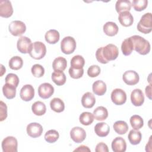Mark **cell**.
I'll list each match as a JSON object with an SVG mask.
<instances>
[{"label":"cell","instance_id":"d6a6232c","mask_svg":"<svg viewBox=\"0 0 152 152\" xmlns=\"http://www.w3.org/2000/svg\"><path fill=\"white\" fill-rule=\"evenodd\" d=\"M121 50L122 53L125 56H128L131 54L134 50V46L132 42L130 37L125 39L122 43Z\"/></svg>","mask_w":152,"mask_h":152},{"label":"cell","instance_id":"d4e9b609","mask_svg":"<svg viewBox=\"0 0 152 152\" xmlns=\"http://www.w3.org/2000/svg\"><path fill=\"white\" fill-rule=\"evenodd\" d=\"M93 114L97 121H104L108 116V111L103 106H98L94 110Z\"/></svg>","mask_w":152,"mask_h":152},{"label":"cell","instance_id":"5b68a950","mask_svg":"<svg viewBox=\"0 0 152 152\" xmlns=\"http://www.w3.org/2000/svg\"><path fill=\"white\" fill-rule=\"evenodd\" d=\"M76 48V42L71 36L65 37L61 42V49L65 54H71Z\"/></svg>","mask_w":152,"mask_h":152},{"label":"cell","instance_id":"5bb4252c","mask_svg":"<svg viewBox=\"0 0 152 152\" xmlns=\"http://www.w3.org/2000/svg\"><path fill=\"white\" fill-rule=\"evenodd\" d=\"M13 14L11 2L8 0L0 1V15L2 17L8 18Z\"/></svg>","mask_w":152,"mask_h":152},{"label":"cell","instance_id":"ffe728a7","mask_svg":"<svg viewBox=\"0 0 152 152\" xmlns=\"http://www.w3.org/2000/svg\"><path fill=\"white\" fill-rule=\"evenodd\" d=\"M95 133L100 137H106L110 131L109 125L105 122L97 123L94 126Z\"/></svg>","mask_w":152,"mask_h":152},{"label":"cell","instance_id":"7a4b0ae2","mask_svg":"<svg viewBox=\"0 0 152 152\" xmlns=\"http://www.w3.org/2000/svg\"><path fill=\"white\" fill-rule=\"evenodd\" d=\"M101 53L104 61L108 63L110 61L116 59L119 55L117 46L113 44L109 43L104 47H101Z\"/></svg>","mask_w":152,"mask_h":152},{"label":"cell","instance_id":"ab89813d","mask_svg":"<svg viewBox=\"0 0 152 152\" xmlns=\"http://www.w3.org/2000/svg\"><path fill=\"white\" fill-rule=\"evenodd\" d=\"M31 71L33 76L35 77H42L45 74L44 68L40 64H34L31 69Z\"/></svg>","mask_w":152,"mask_h":152},{"label":"cell","instance_id":"7dc6e473","mask_svg":"<svg viewBox=\"0 0 152 152\" xmlns=\"http://www.w3.org/2000/svg\"><path fill=\"white\" fill-rule=\"evenodd\" d=\"M74 151H90V149L88 147L82 145L79 146L77 148L75 149Z\"/></svg>","mask_w":152,"mask_h":152},{"label":"cell","instance_id":"ac0fdd59","mask_svg":"<svg viewBox=\"0 0 152 152\" xmlns=\"http://www.w3.org/2000/svg\"><path fill=\"white\" fill-rule=\"evenodd\" d=\"M118 20L121 24L124 27L131 26L134 22V18L129 11H124L120 12Z\"/></svg>","mask_w":152,"mask_h":152},{"label":"cell","instance_id":"e0dca14e","mask_svg":"<svg viewBox=\"0 0 152 152\" xmlns=\"http://www.w3.org/2000/svg\"><path fill=\"white\" fill-rule=\"evenodd\" d=\"M112 150L114 152H124L126 149L125 140L121 137H116L111 144Z\"/></svg>","mask_w":152,"mask_h":152},{"label":"cell","instance_id":"7c38bea8","mask_svg":"<svg viewBox=\"0 0 152 152\" xmlns=\"http://www.w3.org/2000/svg\"><path fill=\"white\" fill-rule=\"evenodd\" d=\"M54 93L53 87L48 83H45L39 86L38 87L39 96L44 99H46L51 97Z\"/></svg>","mask_w":152,"mask_h":152},{"label":"cell","instance_id":"6da1fadb","mask_svg":"<svg viewBox=\"0 0 152 152\" xmlns=\"http://www.w3.org/2000/svg\"><path fill=\"white\" fill-rule=\"evenodd\" d=\"M134 46V49L140 55H145L150 51V44L148 40L138 35L130 37Z\"/></svg>","mask_w":152,"mask_h":152},{"label":"cell","instance_id":"8992f818","mask_svg":"<svg viewBox=\"0 0 152 152\" xmlns=\"http://www.w3.org/2000/svg\"><path fill=\"white\" fill-rule=\"evenodd\" d=\"M8 29L12 35L14 36H19L25 33L26 26L23 21L15 20L10 23L8 26Z\"/></svg>","mask_w":152,"mask_h":152},{"label":"cell","instance_id":"f546056e","mask_svg":"<svg viewBox=\"0 0 152 152\" xmlns=\"http://www.w3.org/2000/svg\"><path fill=\"white\" fill-rule=\"evenodd\" d=\"M128 138L130 143L132 145L138 144L141 141L142 135L140 131L131 129L128 135Z\"/></svg>","mask_w":152,"mask_h":152},{"label":"cell","instance_id":"f1b7e54d","mask_svg":"<svg viewBox=\"0 0 152 152\" xmlns=\"http://www.w3.org/2000/svg\"><path fill=\"white\" fill-rule=\"evenodd\" d=\"M50 108L57 113H60L64 111L65 109V104L64 102L59 98L55 97L51 100L50 102Z\"/></svg>","mask_w":152,"mask_h":152},{"label":"cell","instance_id":"b9f144b4","mask_svg":"<svg viewBox=\"0 0 152 152\" xmlns=\"http://www.w3.org/2000/svg\"><path fill=\"white\" fill-rule=\"evenodd\" d=\"M69 74L71 78L74 79H78L83 75L84 69L83 68L81 69H75L72 67H70L69 69Z\"/></svg>","mask_w":152,"mask_h":152},{"label":"cell","instance_id":"e575fe53","mask_svg":"<svg viewBox=\"0 0 152 152\" xmlns=\"http://www.w3.org/2000/svg\"><path fill=\"white\" fill-rule=\"evenodd\" d=\"M129 122L132 128L135 130L141 129L144 125V121L142 118L138 115H132L130 118Z\"/></svg>","mask_w":152,"mask_h":152},{"label":"cell","instance_id":"ba28073f","mask_svg":"<svg viewBox=\"0 0 152 152\" xmlns=\"http://www.w3.org/2000/svg\"><path fill=\"white\" fill-rule=\"evenodd\" d=\"M32 46L31 40L26 36H21L17 40V49L22 53H29L32 49Z\"/></svg>","mask_w":152,"mask_h":152},{"label":"cell","instance_id":"52a82bcc","mask_svg":"<svg viewBox=\"0 0 152 152\" xmlns=\"http://www.w3.org/2000/svg\"><path fill=\"white\" fill-rule=\"evenodd\" d=\"M17 139L12 136L7 137L2 141V148L4 152H17Z\"/></svg>","mask_w":152,"mask_h":152},{"label":"cell","instance_id":"484cf974","mask_svg":"<svg viewBox=\"0 0 152 152\" xmlns=\"http://www.w3.org/2000/svg\"><path fill=\"white\" fill-rule=\"evenodd\" d=\"M131 8V2L128 0H118L115 4V9L119 14L124 11H129Z\"/></svg>","mask_w":152,"mask_h":152},{"label":"cell","instance_id":"d590c367","mask_svg":"<svg viewBox=\"0 0 152 152\" xmlns=\"http://www.w3.org/2000/svg\"><path fill=\"white\" fill-rule=\"evenodd\" d=\"M93 114L89 112H83L79 117L80 122L83 125H89L91 124L94 121Z\"/></svg>","mask_w":152,"mask_h":152},{"label":"cell","instance_id":"44dd1931","mask_svg":"<svg viewBox=\"0 0 152 152\" xmlns=\"http://www.w3.org/2000/svg\"><path fill=\"white\" fill-rule=\"evenodd\" d=\"M104 33L109 36H114L118 33L119 30L117 24L112 21H108L106 23L103 27Z\"/></svg>","mask_w":152,"mask_h":152},{"label":"cell","instance_id":"1f68e13d","mask_svg":"<svg viewBox=\"0 0 152 152\" xmlns=\"http://www.w3.org/2000/svg\"><path fill=\"white\" fill-rule=\"evenodd\" d=\"M114 131L118 134L123 135L126 133L128 130V125L126 122L124 121H116L113 125Z\"/></svg>","mask_w":152,"mask_h":152},{"label":"cell","instance_id":"cb8c5ba5","mask_svg":"<svg viewBox=\"0 0 152 152\" xmlns=\"http://www.w3.org/2000/svg\"><path fill=\"white\" fill-rule=\"evenodd\" d=\"M52 80L57 86H62L66 82V76L62 71H54L52 74Z\"/></svg>","mask_w":152,"mask_h":152},{"label":"cell","instance_id":"9c48e42d","mask_svg":"<svg viewBox=\"0 0 152 152\" xmlns=\"http://www.w3.org/2000/svg\"><path fill=\"white\" fill-rule=\"evenodd\" d=\"M111 100L114 104L122 105L126 101V93L121 88H115L111 93Z\"/></svg>","mask_w":152,"mask_h":152},{"label":"cell","instance_id":"4dcf8cb0","mask_svg":"<svg viewBox=\"0 0 152 152\" xmlns=\"http://www.w3.org/2000/svg\"><path fill=\"white\" fill-rule=\"evenodd\" d=\"M2 92L7 99H12L15 96L16 87L10 84L5 83L2 87Z\"/></svg>","mask_w":152,"mask_h":152},{"label":"cell","instance_id":"ee69618b","mask_svg":"<svg viewBox=\"0 0 152 152\" xmlns=\"http://www.w3.org/2000/svg\"><path fill=\"white\" fill-rule=\"evenodd\" d=\"M7 117V106L2 101L0 102V121H3Z\"/></svg>","mask_w":152,"mask_h":152},{"label":"cell","instance_id":"d6986e66","mask_svg":"<svg viewBox=\"0 0 152 152\" xmlns=\"http://www.w3.org/2000/svg\"><path fill=\"white\" fill-rule=\"evenodd\" d=\"M96 99L91 92H87L83 94L81 98V103L85 108H91L95 104Z\"/></svg>","mask_w":152,"mask_h":152},{"label":"cell","instance_id":"836d02e7","mask_svg":"<svg viewBox=\"0 0 152 152\" xmlns=\"http://www.w3.org/2000/svg\"><path fill=\"white\" fill-rule=\"evenodd\" d=\"M23 65V61L20 56H13L9 61V66L13 70H18L22 68Z\"/></svg>","mask_w":152,"mask_h":152},{"label":"cell","instance_id":"f35d334b","mask_svg":"<svg viewBox=\"0 0 152 152\" xmlns=\"http://www.w3.org/2000/svg\"><path fill=\"white\" fill-rule=\"evenodd\" d=\"M148 5L147 0H134L131 5L133 6L134 10L137 11H141L145 9Z\"/></svg>","mask_w":152,"mask_h":152},{"label":"cell","instance_id":"603a6c76","mask_svg":"<svg viewBox=\"0 0 152 152\" xmlns=\"http://www.w3.org/2000/svg\"><path fill=\"white\" fill-rule=\"evenodd\" d=\"M59 33L55 29L48 30L45 35V40L49 44H55L59 40Z\"/></svg>","mask_w":152,"mask_h":152},{"label":"cell","instance_id":"3957f363","mask_svg":"<svg viewBox=\"0 0 152 152\" xmlns=\"http://www.w3.org/2000/svg\"><path fill=\"white\" fill-rule=\"evenodd\" d=\"M137 30L141 33L148 34L152 30V16L151 13L144 14L141 18L137 24Z\"/></svg>","mask_w":152,"mask_h":152},{"label":"cell","instance_id":"83f0119b","mask_svg":"<svg viewBox=\"0 0 152 152\" xmlns=\"http://www.w3.org/2000/svg\"><path fill=\"white\" fill-rule=\"evenodd\" d=\"M31 110L34 115L37 116H42L46 113V107L43 102L37 101L32 104Z\"/></svg>","mask_w":152,"mask_h":152},{"label":"cell","instance_id":"bcb514c9","mask_svg":"<svg viewBox=\"0 0 152 152\" xmlns=\"http://www.w3.org/2000/svg\"><path fill=\"white\" fill-rule=\"evenodd\" d=\"M145 92L147 97L151 100V84L145 87Z\"/></svg>","mask_w":152,"mask_h":152},{"label":"cell","instance_id":"c3c4849f","mask_svg":"<svg viewBox=\"0 0 152 152\" xmlns=\"http://www.w3.org/2000/svg\"><path fill=\"white\" fill-rule=\"evenodd\" d=\"M1 77L2 76V75L4 74V73L5 72V68L4 67V66L1 64Z\"/></svg>","mask_w":152,"mask_h":152},{"label":"cell","instance_id":"4316f807","mask_svg":"<svg viewBox=\"0 0 152 152\" xmlns=\"http://www.w3.org/2000/svg\"><path fill=\"white\" fill-rule=\"evenodd\" d=\"M67 65V61L65 58L59 56L56 58L52 63V68L54 71L58 70V71H64Z\"/></svg>","mask_w":152,"mask_h":152},{"label":"cell","instance_id":"30bf717a","mask_svg":"<svg viewBox=\"0 0 152 152\" xmlns=\"http://www.w3.org/2000/svg\"><path fill=\"white\" fill-rule=\"evenodd\" d=\"M70 137L74 142L80 143L85 140L86 132L83 128L79 126H75L70 131Z\"/></svg>","mask_w":152,"mask_h":152},{"label":"cell","instance_id":"8fae6325","mask_svg":"<svg viewBox=\"0 0 152 152\" xmlns=\"http://www.w3.org/2000/svg\"><path fill=\"white\" fill-rule=\"evenodd\" d=\"M123 81L129 86H133L137 84L140 80L138 73L133 70H129L125 71L122 75Z\"/></svg>","mask_w":152,"mask_h":152},{"label":"cell","instance_id":"2e32d148","mask_svg":"<svg viewBox=\"0 0 152 152\" xmlns=\"http://www.w3.org/2000/svg\"><path fill=\"white\" fill-rule=\"evenodd\" d=\"M131 100L134 106H141L144 102V96L142 90L139 88L134 89L131 94Z\"/></svg>","mask_w":152,"mask_h":152},{"label":"cell","instance_id":"7bdbcfd3","mask_svg":"<svg viewBox=\"0 0 152 152\" xmlns=\"http://www.w3.org/2000/svg\"><path fill=\"white\" fill-rule=\"evenodd\" d=\"M100 73V68L97 65L90 66L87 70V74L89 77L94 78L98 76Z\"/></svg>","mask_w":152,"mask_h":152},{"label":"cell","instance_id":"7402d4cb","mask_svg":"<svg viewBox=\"0 0 152 152\" xmlns=\"http://www.w3.org/2000/svg\"><path fill=\"white\" fill-rule=\"evenodd\" d=\"M92 89L95 94L102 96L106 91V84L102 80H97L93 83Z\"/></svg>","mask_w":152,"mask_h":152},{"label":"cell","instance_id":"74e56055","mask_svg":"<svg viewBox=\"0 0 152 152\" xmlns=\"http://www.w3.org/2000/svg\"><path fill=\"white\" fill-rule=\"evenodd\" d=\"M59 137V135L58 132L55 129L49 130L45 134V139L46 141L49 143L56 142L58 140Z\"/></svg>","mask_w":152,"mask_h":152},{"label":"cell","instance_id":"4fadbf2b","mask_svg":"<svg viewBox=\"0 0 152 152\" xmlns=\"http://www.w3.org/2000/svg\"><path fill=\"white\" fill-rule=\"evenodd\" d=\"M27 134L32 138H37L40 137L43 132L42 126L37 122H32L29 124L26 128Z\"/></svg>","mask_w":152,"mask_h":152},{"label":"cell","instance_id":"f6af8a7d","mask_svg":"<svg viewBox=\"0 0 152 152\" xmlns=\"http://www.w3.org/2000/svg\"><path fill=\"white\" fill-rule=\"evenodd\" d=\"M95 151L96 152H108L109 151V149H108V147L107 145L104 143V142H99L96 145V149Z\"/></svg>","mask_w":152,"mask_h":152},{"label":"cell","instance_id":"277c9868","mask_svg":"<svg viewBox=\"0 0 152 152\" xmlns=\"http://www.w3.org/2000/svg\"><path fill=\"white\" fill-rule=\"evenodd\" d=\"M46 48L45 45L41 42H35L33 43L32 49L29 53L30 56L35 59H41L46 55Z\"/></svg>","mask_w":152,"mask_h":152},{"label":"cell","instance_id":"8d00e7d4","mask_svg":"<svg viewBox=\"0 0 152 152\" xmlns=\"http://www.w3.org/2000/svg\"><path fill=\"white\" fill-rule=\"evenodd\" d=\"M85 64V60L81 55H75L71 60V67L75 69L83 68Z\"/></svg>","mask_w":152,"mask_h":152},{"label":"cell","instance_id":"9a60e30c","mask_svg":"<svg viewBox=\"0 0 152 152\" xmlns=\"http://www.w3.org/2000/svg\"><path fill=\"white\" fill-rule=\"evenodd\" d=\"M20 96L21 99L26 102L31 100L34 96V89L30 84L24 85L20 90Z\"/></svg>","mask_w":152,"mask_h":152},{"label":"cell","instance_id":"60d3db41","mask_svg":"<svg viewBox=\"0 0 152 152\" xmlns=\"http://www.w3.org/2000/svg\"><path fill=\"white\" fill-rule=\"evenodd\" d=\"M5 83L10 84L17 87L19 84V78L16 74L10 73L5 77Z\"/></svg>","mask_w":152,"mask_h":152}]
</instances>
